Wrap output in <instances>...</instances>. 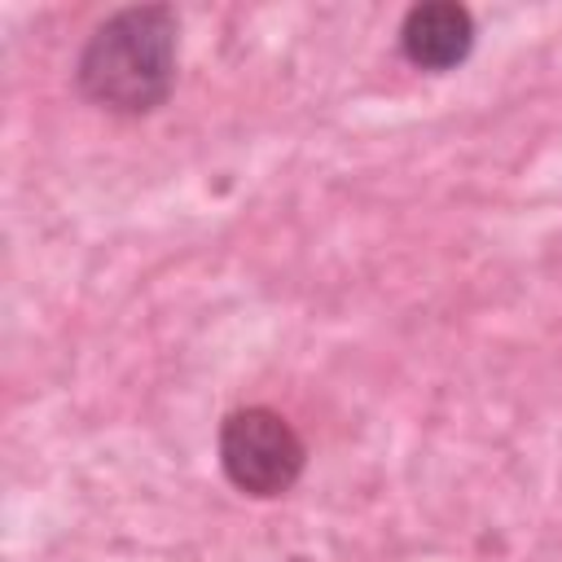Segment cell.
<instances>
[{"instance_id": "1", "label": "cell", "mask_w": 562, "mask_h": 562, "mask_svg": "<svg viewBox=\"0 0 562 562\" xmlns=\"http://www.w3.org/2000/svg\"><path fill=\"white\" fill-rule=\"evenodd\" d=\"M180 66V18L171 4H127L105 13L79 57L75 83L83 101L119 119H145L167 105Z\"/></svg>"}, {"instance_id": "3", "label": "cell", "mask_w": 562, "mask_h": 562, "mask_svg": "<svg viewBox=\"0 0 562 562\" xmlns=\"http://www.w3.org/2000/svg\"><path fill=\"white\" fill-rule=\"evenodd\" d=\"M474 48V18L457 0H422L400 18V53L408 66L443 75Z\"/></svg>"}, {"instance_id": "2", "label": "cell", "mask_w": 562, "mask_h": 562, "mask_svg": "<svg viewBox=\"0 0 562 562\" xmlns=\"http://www.w3.org/2000/svg\"><path fill=\"white\" fill-rule=\"evenodd\" d=\"M220 448V470L224 479L255 501H277L285 496L307 465V448L299 430L290 426L285 413L268 404H241L220 422L215 435Z\"/></svg>"}]
</instances>
